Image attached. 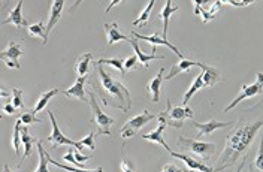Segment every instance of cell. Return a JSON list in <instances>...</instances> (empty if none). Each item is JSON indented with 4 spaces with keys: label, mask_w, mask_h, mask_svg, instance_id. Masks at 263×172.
Returning <instances> with one entry per match:
<instances>
[{
    "label": "cell",
    "mask_w": 263,
    "mask_h": 172,
    "mask_svg": "<svg viewBox=\"0 0 263 172\" xmlns=\"http://www.w3.org/2000/svg\"><path fill=\"white\" fill-rule=\"evenodd\" d=\"M262 127L263 120L254 121V123L253 121H241L228 138L224 150L218 159L217 166L214 168V172H221L230 168V166H233L238 162L239 156L246 153L247 148L254 141L257 132Z\"/></svg>",
    "instance_id": "cell-1"
},
{
    "label": "cell",
    "mask_w": 263,
    "mask_h": 172,
    "mask_svg": "<svg viewBox=\"0 0 263 172\" xmlns=\"http://www.w3.org/2000/svg\"><path fill=\"white\" fill-rule=\"evenodd\" d=\"M96 69L99 75V96L103 105H109L121 109L123 112H129L132 108V96L129 88L120 81H115L109 73H106L103 65H98Z\"/></svg>",
    "instance_id": "cell-2"
},
{
    "label": "cell",
    "mask_w": 263,
    "mask_h": 172,
    "mask_svg": "<svg viewBox=\"0 0 263 172\" xmlns=\"http://www.w3.org/2000/svg\"><path fill=\"white\" fill-rule=\"evenodd\" d=\"M220 81H221V73H220L217 69L210 68V66L206 65V68L202 69V72L196 77L195 83H193V84L190 86V88L185 91L184 99H182V105L187 106L189 102H190V99L193 98V94H195L196 91L202 90V88H206V87L215 86V84L220 83Z\"/></svg>",
    "instance_id": "cell-3"
},
{
    "label": "cell",
    "mask_w": 263,
    "mask_h": 172,
    "mask_svg": "<svg viewBox=\"0 0 263 172\" xmlns=\"http://www.w3.org/2000/svg\"><path fill=\"white\" fill-rule=\"evenodd\" d=\"M157 119L159 120H163L166 123V126H169V127L181 129L185 119H190V120L193 119V111L189 106H175V108H172L171 101L167 99V108H166V111L157 114Z\"/></svg>",
    "instance_id": "cell-4"
},
{
    "label": "cell",
    "mask_w": 263,
    "mask_h": 172,
    "mask_svg": "<svg viewBox=\"0 0 263 172\" xmlns=\"http://www.w3.org/2000/svg\"><path fill=\"white\" fill-rule=\"evenodd\" d=\"M88 96H90V108H91V119H90V123H93L95 126H98V133H96V137L99 135H111V126L114 124V119L112 117H109V116H106L102 109H100V106H99V103L96 102V96H95V93L93 91H88Z\"/></svg>",
    "instance_id": "cell-5"
},
{
    "label": "cell",
    "mask_w": 263,
    "mask_h": 172,
    "mask_svg": "<svg viewBox=\"0 0 263 172\" xmlns=\"http://www.w3.org/2000/svg\"><path fill=\"white\" fill-rule=\"evenodd\" d=\"M177 144L184 151L193 153V155L203 157V159H210L215 153V144H211V142H200V141L180 137Z\"/></svg>",
    "instance_id": "cell-6"
},
{
    "label": "cell",
    "mask_w": 263,
    "mask_h": 172,
    "mask_svg": "<svg viewBox=\"0 0 263 172\" xmlns=\"http://www.w3.org/2000/svg\"><path fill=\"white\" fill-rule=\"evenodd\" d=\"M154 119H157V114H153L149 111H142L139 116H136V117H133L129 121H126V124L120 129V135L124 139L133 137L139 129H142L145 124H148L149 121L154 120Z\"/></svg>",
    "instance_id": "cell-7"
},
{
    "label": "cell",
    "mask_w": 263,
    "mask_h": 172,
    "mask_svg": "<svg viewBox=\"0 0 263 172\" xmlns=\"http://www.w3.org/2000/svg\"><path fill=\"white\" fill-rule=\"evenodd\" d=\"M263 91V73L262 72H257V77H256V83L251 84V86H247V84H242L241 87V93L232 101V102L224 108L223 112H228L232 108H235L238 103H241L244 99H248V98H254V96H259Z\"/></svg>",
    "instance_id": "cell-8"
},
{
    "label": "cell",
    "mask_w": 263,
    "mask_h": 172,
    "mask_svg": "<svg viewBox=\"0 0 263 172\" xmlns=\"http://www.w3.org/2000/svg\"><path fill=\"white\" fill-rule=\"evenodd\" d=\"M48 117L49 120H51V124H52V132H51V135L48 137V142H51V145L52 147H59V145H72V147H75L78 151H81L82 148H84V145H82L81 142L78 141H72V139H69V138L65 137V133L60 130V127H59V124H57V121H55V117H54V114L48 111Z\"/></svg>",
    "instance_id": "cell-9"
},
{
    "label": "cell",
    "mask_w": 263,
    "mask_h": 172,
    "mask_svg": "<svg viewBox=\"0 0 263 172\" xmlns=\"http://www.w3.org/2000/svg\"><path fill=\"white\" fill-rule=\"evenodd\" d=\"M21 54H23L21 45L18 42H15V41H11L9 45H8V48L0 52V60H3L8 68L20 69L21 66H20L18 59H20Z\"/></svg>",
    "instance_id": "cell-10"
},
{
    "label": "cell",
    "mask_w": 263,
    "mask_h": 172,
    "mask_svg": "<svg viewBox=\"0 0 263 172\" xmlns=\"http://www.w3.org/2000/svg\"><path fill=\"white\" fill-rule=\"evenodd\" d=\"M132 36H133V37H136V39H141V41H147V42H149V44L153 45V51H151L153 54H156V47H157V45H164V47L171 48V50L175 52L177 55H180L181 60L184 59L182 52H180V50H178L175 45H172L169 41H166V39H163V37H159L157 34H153V36H144V34H139V33H136V32H132Z\"/></svg>",
    "instance_id": "cell-11"
},
{
    "label": "cell",
    "mask_w": 263,
    "mask_h": 172,
    "mask_svg": "<svg viewBox=\"0 0 263 172\" xmlns=\"http://www.w3.org/2000/svg\"><path fill=\"white\" fill-rule=\"evenodd\" d=\"M192 124L199 129L197 132V137H208L211 135L214 130L217 129H223V127H228L229 124H232L230 121H217V120H210L208 123H197V121L192 120Z\"/></svg>",
    "instance_id": "cell-12"
},
{
    "label": "cell",
    "mask_w": 263,
    "mask_h": 172,
    "mask_svg": "<svg viewBox=\"0 0 263 172\" xmlns=\"http://www.w3.org/2000/svg\"><path fill=\"white\" fill-rule=\"evenodd\" d=\"M193 66H197V68H200V69L206 68V65H203V63H200V62H193V60L182 59L180 63H175V65L172 66V69L169 70V73L164 77V80H166V81H169V80L175 78L177 75H180L181 72H185V70H189V69L193 68Z\"/></svg>",
    "instance_id": "cell-13"
},
{
    "label": "cell",
    "mask_w": 263,
    "mask_h": 172,
    "mask_svg": "<svg viewBox=\"0 0 263 172\" xmlns=\"http://www.w3.org/2000/svg\"><path fill=\"white\" fill-rule=\"evenodd\" d=\"M21 9H23V0H20V2L16 3L15 9H12V11L9 12L8 18H5V20L2 21V26H5V24H14L16 27H29L27 20L23 17V14H21Z\"/></svg>",
    "instance_id": "cell-14"
},
{
    "label": "cell",
    "mask_w": 263,
    "mask_h": 172,
    "mask_svg": "<svg viewBox=\"0 0 263 172\" xmlns=\"http://www.w3.org/2000/svg\"><path fill=\"white\" fill-rule=\"evenodd\" d=\"M169 155L172 156V157H177V159H180L182 160L190 169H193V171H200V172H214L213 168H210L208 165H205V163H200L199 160L196 159H193V157H190V156L187 155H182V153H175V151H171Z\"/></svg>",
    "instance_id": "cell-15"
},
{
    "label": "cell",
    "mask_w": 263,
    "mask_h": 172,
    "mask_svg": "<svg viewBox=\"0 0 263 172\" xmlns=\"http://www.w3.org/2000/svg\"><path fill=\"white\" fill-rule=\"evenodd\" d=\"M163 73L164 68H160L159 73L148 83L147 93L151 96V101L153 102H159V99H160V87H162V81L164 80Z\"/></svg>",
    "instance_id": "cell-16"
},
{
    "label": "cell",
    "mask_w": 263,
    "mask_h": 172,
    "mask_svg": "<svg viewBox=\"0 0 263 172\" xmlns=\"http://www.w3.org/2000/svg\"><path fill=\"white\" fill-rule=\"evenodd\" d=\"M65 5V0H54V2H52V5H51V14H49L48 24H47V34L51 33V30H52V29L55 27V24L60 21L62 11H63Z\"/></svg>",
    "instance_id": "cell-17"
},
{
    "label": "cell",
    "mask_w": 263,
    "mask_h": 172,
    "mask_svg": "<svg viewBox=\"0 0 263 172\" xmlns=\"http://www.w3.org/2000/svg\"><path fill=\"white\" fill-rule=\"evenodd\" d=\"M167 126H166V123L163 120H159V127L156 129V130H153V132H149L147 135H142V139H145V141H151V142H157V144H160V145H163V148L167 151V153H171L172 150H171V147L164 142L163 139V130L166 129Z\"/></svg>",
    "instance_id": "cell-18"
},
{
    "label": "cell",
    "mask_w": 263,
    "mask_h": 172,
    "mask_svg": "<svg viewBox=\"0 0 263 172\" xmlns=\"http://www.w3.org/2000/svg\"><path fill=\"white\" fill-rule=\"evenodd\" d=\"M85 81H87V77H78L77 83L70 87V88H67V90H62V93L66 94L67 98H77V99H80V101L87 102V101H85V90H84Z\"/></svg>",
    "instance_id": "cell-19"
},
{
    "label": "cell",
    "mask_w": 263,
    "mask_h": 172,
    "mask_svg": "<svg viewBox=\"0 0 263 172\" xmlns=\"http://www.w3.org/2000/svg\"><path fill=\"white\" fill-rule=\"evenodd\" d=\"M195 3V14L196 15H202V21L203 23H208V21H211L214 17H215V14H217V11L221 8V3L223 2H215L213 6H211V9H202V2H199V0H195L193 2Z\"/></svg>",
    "instance_id": "cell-20"
},
{
    "label": "cell",
    "mask_w": 263,
    "mask_h": 172,
    "mask_svg": "<svg viewBox=\"0 0 263 172\" xmlns=\"http://www.w3.org/2000/svg\"><path fill=\"white\" fill-rule=\"evenodd\" d=\"M105 32H106V37H108V45H112L115 42L124 41L129 42L130 37L123 34L118 30V24L117 23H111V24H105Z\"/></svg>",
    "instance_id": "cell-21"
},
{
    "label": "cell",
    "mask_w": 263,
    "mask_h": 172,
    "mask_svg": "<svg viewBox=\"0 0 263 172\" xmlns=\"http://www.w3.org/2000/svg\"><path fill=\"white\" fill-rule=\"evenodd\" d=\"M129 44L132 45V48H133L135 54L138 55L139 62L144 65V68H148V63H149L151 60H154V59H164L163 55H156V54H149V55H147V54H144V52L141 51V47H139V42H138V39H136V37H130Z\"/></svg>",
    "instance_id": "cell-22"
},
{
    "label": "cell",
    "mask_w": 263,
    "mask_h": 172,
    "mask_svg": "<svg viewBox=\"0 0 263 172\" xmlns=\"http://www.w3.org/2000/svg\"><path fill=\"white\" fill-rule=\"evenodd\" d=\"M180 8L178 6H172V2L171 0H167L166 3H164L163 9H162V12H160V15L159 18L163 21V39L167 41V29H169V18L171 15L174 14V12H177Z\"/></svg>",
    "instance_id": "cell-23"
},
{
    "label": "cell",
    "mask_w": 263,
    "mask_h": 172,
    "mask_svg": "<svg viewBox=\"0 0 263 172\" xmlns=\"http://www.w3.org/2000/svg\"><path fill=\"white\" fill-rule=\"evenodd\" d=\"M59 93H62V90L60 88H52V90H48V91H45V93H42L41 94V98L37 99V102H36V105H34V108H33L32 111L36 114V112H39V111H42L47 105H48V102L54 98V96H57Z\"/></svg>",
    "instance_id": "cell-24"
},
{
    "label": "cell",
    "mask_w": 263,
    "mask_h": 172,
    "mask_svg": "<svg viewBox=\"0 0 263 172\" xmlns=\"http://www.w3.org/2000/svg\"><path fill=\"white\" fill-rule=\"evenodd\" d=\"M91 59H93V54L91 52H85V54H82L81 57L78 59L77 68H75L78 77H87V72H88V68H90Z\"/></svg>",
    "instance_id": "cell-25"
},
{
    "label": "cell",
    "mask_w": 263,
    "mask_h": 172,
    "mask_svg": "<svg viewBox=\"0 0 263 172\" xmlns=\"http://www.w3.org/2000/svg\"><path fill=\"white\" fill-rule=\"evenodd\" d=\"M36 142V139L29 135V130L26 126H23L21 129V144H23V148H24V153H23V159L29 157L32 153V145Z\"/></svg>",
    "instance_id": "cell-26"
},
{
    "label": "cell",
    "mask_w": 263,
    "mask_h": 172,
    "mask_svg": "<svg viewBox=\"0 0 263 172\" xmlns=\"http://www.w3.org/2000/svg\"><path fill=\"white\" fill-rule=\"evenodd\" d=\"M27 30H29V33L32 34V36H37V37H41V39H42V44H44V45H47V42H48V34H47V27L44 26V23H42V21H39V23H36V24L29 26V27H27Z\"/></svg>",
    "instance_id": "cell-27"
},
{
    "label": "cell",
    "mask_w": 263,
    "mask_h": 172,
    "mask_svg": "<svg viewBox=\"0 0 263 172\" xmlns=\"http://www.w3.org/2000/svg\"><path fill=\"white\" fill-rule=\"evenodd\" d=\"M154 3H156L154 0H149V2H148L147 8H145V9L141 12V15H139V17L136 18V20L132 23L135 27H136V26H142V27H144V26L147 24L148 18H149V14H151V11H153V6H154Z\"/></svg>",
    "instance_id": "cell-28"
},
{
    "label": "cell",
    "mask_w": 263,
    "mask_h": 172,
    "mask_svg": "<svg viewBox=\"0 0 263 172\" xmlns=\"http://www.w3.org/2000/svg\"><path fill=\"white\" fill-rule=\"evenodd\" d=\"M96 65H108V66H112L117 70H120L123 77H126V72H127L124 69V62H121L118 59H100V60L96 62Z\"/></svg>",
    "instance_id": "cell-29"
},
{
    "label": "cell",
    "mask_w": 263,
    "mask_h": 172,
    "mask_svg": "<svg viewBox=\"0 0 263 172\" xmlns=\"http://www.w3.org/2000/svg\"><path fill=\"white\" fill-rule=\"evenodd\" d=\"M37 153H39V166L34 172H49L48 160H47V151L42 145V142H37Z\"/></svg>",
    "instance_id": "cell-30"
},
{
    "label": "cell",
    "mask_w": 263,
    "mask_h": 172,
    "mask_svg": "<svg viewBox=\"0 0 263 172\" xmlns=\"http://www.w3.org/2000/svg\"><path fill=\"white\" fill-rule=\"evenodd\" d=\"M23 123L21 120L15 121V126H14V135H12V147H14V151L15 155H20V148H21V126Z\"/></svg>",
    "instance_id": "cell-31"
},
{
    "label": "cell",
    "mask_w": 263,
    "mask_h": 172,
    "mask_svg": "<svg viewBox=\"0 0 263 172\" xmlns=\"http://www.w3.org/2000/svg\"><path fill=\"white\" fill-rule=\"evenodd\" d=\"M47 160H48V163H52V165H55V166H59V168H62V169H65V171H69V172H103L102 168H98V169H95V171H88V169H77V168L67 166V165H65V163H60V162L54 160L48 151H47Z\"/></svg>",
    "instance_id": "cell-32"
},
{
    "label": "cell",
    "mask_w": 263,
    "mask_h": 172,
    "mask_svg": "<svg viewBox=\"0 0 263 172\" xmlns=\"http://www.w3.org/2000/svg\"><path fill=\"white\" fill-rule=\"evenodd\" d=\"M257 169L259 172H263V133L262 138H260V147H259V153L256 156V159H254V162H253V165L250 166V169Z\"/></svg>",
    "instance_id": "cell-33"
},
{
    "label": "cell",
    "mask_w": 263,
    "mask_h": 172,
    "mask_svg": "<svg viewBox=\"0 0 263 172\" xmlns=\"http://www.w3.org/2000/svg\"><path fill=\"white\" fill-rule=\"evenodd\" d=\"M20 120H21V123H23L24 126H27V124H33V123H44V121L41 120V119H37V117H36V114H34L33 111H26V112H21V116H20Z\"/></svg>",
    "instance_id": "cell-34"
},
{
    "label": "cell",
    "mask_w": 263,
    "mask_h": 172,
    "mask_svg": "<svg viewBox=\"0 0 263 172\" xmlns=\"http://www.w3.org/2000/svg\"><path fill=\"white\" fill-rule=\"evenodd\" d=\"M12 94H14V98H12L11 103L15 106V109H23V108H24V102H23V91H21L20 88H12Z\"/></svg>",
    "instance_id": "cell-35"
},
{
    "label": "cell",
    "mask_w": 263,
    "mask_h": 172,
    "mask_svg": "<svg viewBox=\"0 0 263 172\" xmlns=\"http://www.w3.org/2000/svg\"><path fill=\"white\" fill-rule=\"evenodd\" d=\"M95 138H96V135L91 132V133H88V135L84 138V139H81L80 142H81L84 147H88L90 150H96V145H95Z\"/></svg>",
    "instance_id": "cell-36"
},
{
    "label": "cell",
    "mask_w": 263,
    "mask_h": 172,
    "mask_svg": "<svg viewBox=\"0 0 263 172\" xmlns=\"http://www.w3.org/2000/svg\"><path fill=\"white\" fill-rule=\"evenodd\" d=\"M138 55L135 54V55H132V57H129L126 62H124V69L126 70H129V69H133V68H136V63H138Z\"/></svg>",
    "instance_id": "cell-37"
},
{
    "label": "cell",
    "mask_w": 263,
    "mask_h": 172,
    "mask_svg": "<svg viewBox=\"0 0 263 172\" xmlns=\"http://www.w3.org/2000/svg\"><path fill=\"white\" fill-rule=\"evenodd\" d=\"M63 160H67V162H70V163H73L75 166H82L81 163H78L77 160H75V156H73V148H69V151L63 156Z\"/></svg>",
    "instance_id": "cell-38"
},
{
    "label": "cell",
    "mask_w": 263,
    "mask_h": 172,
    "mask_svg": "<svg viewBox=\"0 0 263 172\" xmlns=\"http://www.w3.org/2000/svg\"><path fill=\"white\" fill-rule=\"evenodd\" d=\"M73 156H75V160H77L78 163H81V165H84L87 160H90V159H91V156H82L77 148H73Z\"/></svg>",
    "instance_id": "cell-39"
},
{
    "label": "cell",
    "mask_w": 263,
    "mask_h": 172,
    "mask_svg": "<svg viewBox=\"0 0 263 172\" xmlns=\"http://www.w3.org/2000/svg\"><path fill=\"white\" fill-rule=\"evenodd\" d=\"M121 171L123 172H136V169L133 168V165H132L130 162H127V160H123V162H121Z\"/></svg>",
    "instance_id": "cell-40"
},
{
    "label": "cell",
    "mask_w": 263,
    "mask_h": 172,
    "mask_svg": "<svg viewBox=\"0 0 263 172\" xmlns=\"http://www.w3.org/2000/svg\"><path fill=\"white\" fill-rule=\"evenodd\" d=\"M162 172H184V171H182V169H180L178 166H175V165L169 163V165H164Z\"/></svg>",
    "instance_id": "cell-41"
},
{
    "label": "cell",
    "mask_w": 263,
    "mask_h": 172,
    "mask_svg": "<svg viewBox=\"0 0 263 172\" xmlns=\"http://www.w3.org/2000/svg\"><path fill=\"white\" fill-rule=\"evenodd\" d=\"M3 111L6 112V114H11V116H14L16 112V109H15V106L12 105V103L9 102V103H6L5 106H3Z\"/></svg>",
    "instance_id": "cell-42"
},
{
    "label": "cell",
    "mask_w": 263,
    "mask_h": 172,
    "mask_svg": "<svg viewBox=\"0 0 263 172\" xmlns=\"http://www.w3.org/2000/svg\"><path fill=\"white\" fill-rule=\"evenodd\" d=\"M229 5H232V6H247V5H251V2H235V0H229L228 2Z\"/></svg>",
    "instance_id": "cell-43"
},
{
    "label": "cell",
    "mask_w": 263,
    "mask_h": 172,
    "mask_svg": "<svg viewBox=\"0 0 263 172\" xmlns=\"http://www.w3.org/2000/svg\"><path fill=\"white\" fill-rule=\"evenodd\" d=\"M117 3H120V0H114V2H111V5H109V6L106 8V14H108V12H109V11L112 9V6H115Z\"/></svg>",
    "instance_id": "cell-44"
},
{
    "label": "cell",
    "mask_w": 263,
    "mask_h": 172,
    "mask_svg": "<svg viewBox=\"0 0 263 172\" xmlns=\"http://www.w3.org/2000/svg\"><path fill=\"white\" fill-rule=\"evenodd\" d=\"M244 165H246V157H244V159L241 160V163H239V168L236 169V172H241V171H242V168H244Z\"/></svg>",
    "instance_id": "cell-45"
},
{
    "label": "cell",
    "mask_w": 263,
    "mask_h": 172,
    "mask_svg": "<svg viewBox=\"0 0 263 172\" xmlns=\"http://www.w3.org/2000/svg\"><path fill=\"white\" fill-rule=\"evenodd\" d=\"M3 171H5V172H14V171H11V169H9V166H8V165H5V166H3Z\"/></svg>",
    "instance_id": "cell-46"
},
{
    "label": "cell",
    "mask_w": 263,
    "mask_h": 172,
    "mask_svg": "<svg viewBox=\"0 0 263 172\" xmlns=\"http://www.w3.org/2000/svg\"><path fill=\"white\" fill-rule=\"evenodd\" d=\"M184 172H196V171H193V169H190V168H187V169H185V171Z\"/></svg>",
    "instance_id": "cell-47"
}]
</instances>
